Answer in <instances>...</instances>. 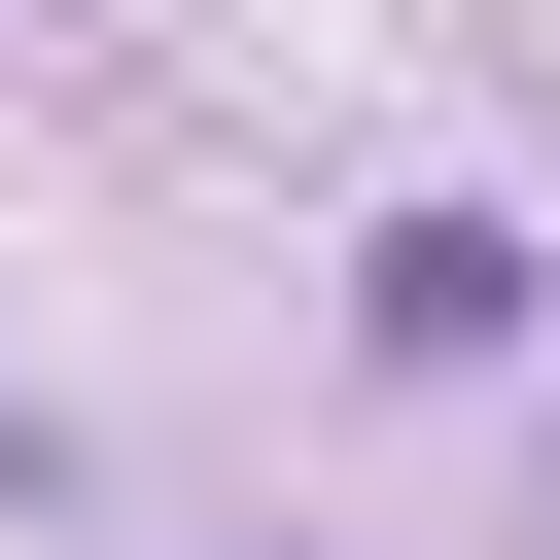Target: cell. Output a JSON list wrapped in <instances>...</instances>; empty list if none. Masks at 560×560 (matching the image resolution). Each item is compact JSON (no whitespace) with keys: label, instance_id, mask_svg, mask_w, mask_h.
<instances>
[{"label":"cell","instance_id":"6da1fadb","mask_svg":"<svg viewBox=\"0 0 560 560\" xmlns=\"http://www.w3.org/2000/svg\"><path fill=\"white\" fill-rule=\"evenodd\" d=\"M350 315H385L420 385H455V350H525V210H385V245H350Z\"/></svg>","mask_w":560,"mask_h":560}]
</instances>
